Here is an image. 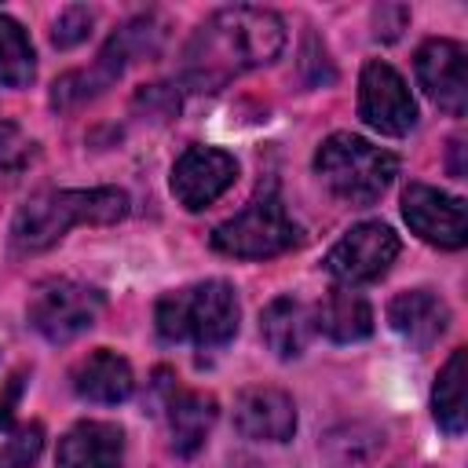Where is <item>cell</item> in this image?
Returning a JSON list of instances; mask_svg holds the SVG:
<instances>
[{
    "label": "cell",
    "mask_w": 468,
    "mask_h": 468,
    "mask_svg": "<svg viewBox=\"0 0 468 468\" xmlns=\"http://www.w3.org/2000/svg\"><path fill=\"white\" fill-rule=\"evenodd\" d=\"M285 44V26L267 7H223L208 15L183 48V80L216 91L245 69L267 66Z\"/></svg>",
    "instance_id": "obj_1"
},
{
    "label": "cell",
    "mask_w": 468,
    "mask_h": 468,
    "mask_svg": "<svg viewBox=\"0 0 468 468\" xmlns=\"http://www.w3.org/2000/svg\"><path fill=\"white\" fill-rule=\"evenodd\" d=\"M128 212V194L117 186L91 190H44L29 197L11 223V249L18 256H33L51 249L69 227L80 223H117Z\"/></svg>",
    "instance_id": "obj_2"
},
{
    "label": "cell",
    "mask_w": 468,
    "mask_h": 468,
    "mask_svg": "<svg viewBox=\"0 0 468 468\" xmlns=\"http://www.w3.org/2000/svg\"><path fill=\"white\" fill-rule=\"evenodd\" d=\"M154 322L168 344L190 340L197 347H216L238 333V296L227 282H197L165 292L157 300Z\"/></svg>",
    "instance_id": "obj_3"
},
{
    "label": "cell",
    "mask_w": 468,
    "mask_h": 468,
    "mask_svg": "<svg viewBox=\"0 0 468 468\" xmlns=\"http://www.w3.org/2000/svg\"><path fill=\"white\" fill-rule=\"evenodd\" d=\"M314 172L322 183L347 205H373L395 179L399 161L395 154L373 146L362 135L336 132L314 154Z\"/></svg>",
    "instance_id": "obj_4"
},
{
    "label": "cell",
    "mask_w": 468,
    "mask_h": 468,
    "mask_svg": "<svg viewBox=\"0 0 468 468\" xmlns=\"http://www.w3.org/2000/svg\"><path fill=\"white\" fill-rule=\"evenodd\" d=\"M161 48V26L154 18H132L128 26H121L106 48L99 51V58L91 62V69H73L62 80H55L51 88V106L69 110L91 95H99L102 88H110L135 58H146Z\"/></svg>",
    "instance_id": "obj_5"
},
{
    "label": "cell",
    "mask_w": 468,
    "mask_h": 468,
    "mask_svg": "<svg viewBox=\"0 0 468 468\" xmlns=\"http://www.w3.org/2000/svg\"><path fill=\"white\" fill-rule=\"evenodd\" d=\"M300 238L296 223L285 216V205L274 190H260L238 216L212 230V249L234 260H267L292 249Z\"/></svg>",
    "instance_id": "obj_6"
},
{
    "label": "cell",
    "mask_w": 468,
    "mask_h": 468,
    "mask_svg": "<svg viewBox=\"0 0 468 468\" xmlns=\"http://www.w3.org/2000/svg\"><path fill=\"white\" fill-rule=\"evenodd\" d=\"M99 311H102V292L99 289H91L84 282H73V278H48L33 289L26 318L44 340L66 344V340L80 336L84 329H91Z\"/></svg>",
    "instance_id": "obj_7"
},
{
    "label": "cell",
    "mask_w": 468,
    "mask_h": 468,
    "mask_svg": "<svg viewBox=\"0 0 468 468\" xmlns=\"http://www.w3.org/2000/svg\"><path fill=\"white\" fill-rule=\"evenodd\" d=\"M399 256V238L388 223H358L351 227L325 256V271L344 285L377 282Z\"/></svg>",
    "instance_id": "obj_8"
},
{
    "label": "cell",
    "mask_w": 468,
    "mask_h": 468,
    "mask_svg": "<svg viewBox=\"0 0 468 468\" xmlns=\"http://www.w3.org/2000/svg\"><path fill=\"white\" fill-rule=\"evenodd\" d=\"M358 113L380 135H406L417 124V102L388 62H366L358 77Z\"/></svg>",
    "instance_id": "obj_9"
},
{
    "label": "cell",
    "mask_w": 468,
    "mask_h": 468,
    "mask_svg": "<svg viewBox=\"0 0 468 468\" xmlns=\"http://www.w3.org/2000/svg\"><path fill=\"white\" fill-rule=\"evenodd\" d=\"M238 176V161L219 146H186L172 165V194L183 208L201 212Z\"/></svg>",
    "instance_id": "obj_10"
},
{
    "label": "cell",
    "mask_w": 468,
    "mask_h": 468,
    "mask_svg": "<svg viewBox=\"0 0 468 468\" xmlns=\"http://www.w3.org/2000/svg\"><path fill=\"white\" fill-rule=\"evenodd\" d=\"M402 216L406 223L439 249H461L468 241V219L464 201L453 194H442L428 183H410L402 194Z\"/></svg>",
    "instance_id": "obj_11"
},
{
    "label": "cell",
    "mask_w": 468,
    "mask_h": 468,
    "mask_svg": "<svg viewBox=\"0 0 468 468\" xmlns=\"http://www.w3.org/2000/svg\"><path fill=\"white\" fill-rule=\"evenodd\" d=\"M417 80L431 102L446 113H464L468 106V73H464V48L457 40H424L417 51Z\"/></svg>",
    "instance_id": "obj_12"
},
{
    "label": "cell",
    "mask_w": 468,
    "mask_h": 468,
    "mask_svg": "<svg viewBox=\"0 0 468 468\" xmlns=\"http://www.w3.org/2000/svg\"><path fill=\"white\" fill-rule=\"evenodd\" d=\"M234 424L241 435L260 442H285L296 431V406L282 388H245L234 399Z\"/></svg>",
    "instance_id": "obj_13"
},
{
    "label": "cell",
    "mask_w": 468,
    "mask_h": 468,
    "mask_svg": "<svg viewBox=\"0 0 468 468\" xmlns=\"http://www.w3.org/2000/svg\"><path fill=\"white\" fill-rule=\"evenodd\" d=\"M124 431L110 420H80L58 439L55 468H121Z\"/></svg>",
    "instance_id": "obj_14"
},
{
    "label": "cell",
    "mask_w": 468,
    "mask_h": 468,
    "mask_svg": "<svg viewBox=\"0 0 468 468\" xmlns=\"http://www.w3.org/2000/svg\"><path fill=\"white\" fill-rule=\"evenodd\" d=\"M388 322H391V329H395L410 347L424 351V347H431V344L446 333V325H450V307H446L435 292H428V289H410V292H399V296L391 300Z\"/></svg>",
    "instance_id": "obj_15"
},
{
    "label": "cell",
    "mask_w": 468,
    "mask_h": 468,
    "mask_svg": "<svg viewBox=\"0 0 468 468\" xmlns=\"http://www.w3.org/2000/svg\"><path fill=\"white\" fill-rule=\"evenodd\" d=\"M69 380H73V391L80 399H88V402H124L132 395V388H135L132 366L117 351H106V347L84 355L73 366Z\"/></svg>",
    "instance_id": "obj_16"
},
{
    "label": "cell",
    "mask_w": 468,
    "mask_h": 468,
    "mask_svg": "<svg viewBox=\"0 0 468 468\" xmlns=\"http://www.w3.org/2000/svg\"><path fill=\"white\" fill-rule=\"evenodd\" d=\"M311 325L318 333H325L329 340L336 344H351V340H362L373 333V311L369 303L351 292V289H333L322 296V303L314 307L311 314Z\"/></svg>",
    "instance_id": "obj_17"
},
{
    "label": "cell",
    "mask_w": 468,
    "mask_h": 468,
    "mask_svg": "<svg viewBox=\"0 0 468 468\" xmlns=\"http://www.w3.org/2000/svg\"><path fill=\"white\" fill-rule=\"evenodd\" d=\"M311 329H314V325H311L307 307H303L300 300H292V296L271 300V303L263 307V314H260V336H263V344H267L278 358H296V355L307 347Z\"/></svg>",
    "instance_id": "obj_18"
},
{
    "label": "cell",
    "mask_w": 468,
    "mask_h": 468,
    "mask_svg": "<svg viewBox=\"0 0 468 468\" xmlns=\"http://www.w3.org/2000/svg\"><path fill=\"white\" fill-rule=\"evenodd\" d=\"M216 420V399L201 395V391H172L168 395V435H172V450L179 457H190L208 428Z\"/></svg>",
    "instance_id": "obj_19"
},
{
    "label": "cell",
    "mask_w": 468,
    "mask_h": 468,
    "mask_svg": "<svg viewBox=\"0 0 468 468\" xmlns=\"http://www.w3.org/2000/svg\"><path fill=\"white\" fill-rule=\"evenodd\" d=\"M431 410L446 435L464 431V347H457L450 355V362L442 366L435 391H431Z\"/></svg>",
    "instance_id": "obj_20"
},
{
    "label": "cell",
    "mask_w": 468,
    "mask_h": 468,
    "mask_svg": "<svg viewBox=\"0 0 468 468\" xmlns=\"http://www.w3.org/2000/svg\"><path fill=\"white\" fill-rule=\"evenodd\" d=\"M33 73H37V55L26 29L11 15H0V84L26 88Z\"/></svg>",
    "instance_id": "obj_21"
},
{
    "label": "cell",
    "mask_w": 468,
    "mask_h": 468,
    "mask_svg": "<svg viewBox=\"0 0 468 468\" xmlns=\"http://www.w3.org/2000/svg\"><path fill=\"white\" fill-rule=\"evenodd\" d=\"M44 446L40 424H18L11 406L0 402V468H26Z\"/></svg>",
    "instance_id": "obj_22"
},
{
    "label": "cell",
    "mask_w": 468,
    "mask_h": 468,
    "mask_svg": "<svg viewBox=\"0 0 468 468\" xmlns=\"http://www.w3.org/2000/svg\"><path fill=\"white\" fill-rule=\"evenodd\" d=\"M88 33H91V11L73 4V7H66V11L55 18L51 40H55V48H73V44H80Z\"/></svg>",
    "instance_id": "obj_23"
},
{
    "label": "cell",
    "mask_w": 468,
    "mask_h": 468,
    "mask_svg": "<svg viewBox=\"0 0 468 468\" xmlns=\"http://www.w3.org/2000/svg\"><path fill=\"white\" fill-rule=\"evenodd\" d=\"M11 143H15V124L0 117V154H4V150H11Z\"/></svg>",
    "instance_id": "obj_24"
}]
</instances>
